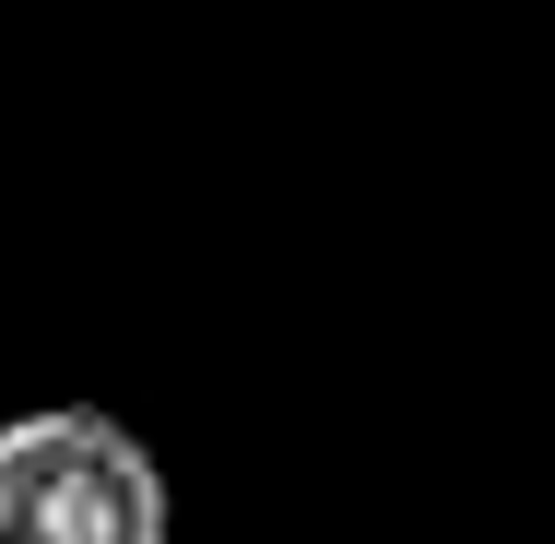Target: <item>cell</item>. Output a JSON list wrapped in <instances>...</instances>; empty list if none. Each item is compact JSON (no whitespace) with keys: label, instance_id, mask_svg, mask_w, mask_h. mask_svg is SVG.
I'll return each mask as SVG.
<instances>
[{"label":"cell","instance_id":"obj_1","mask_svg":"<svg viewBox=\"0 0 555 544\" xmlns=\"http://www.w3.org/2000/svg\"><path fill=\"white\" fill-rule=\"evenodd\" d=\"M0 544H178L166 461L107 403L0 415Z\"/></svg>","mask_w":555,"mask_h":544}]
</instances>
